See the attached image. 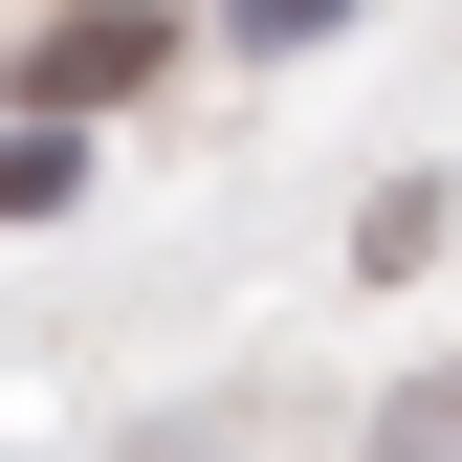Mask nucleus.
I'll return each mask as SVG.
<instances>
[{
    "instance_id": "nucleus-3",
    "label": "nucleus",
    "mask_w": 462,
    "mask_h": 462,
    "mask_svg": "<svg viewBox=\"0 0 462 462\" xmlns=\"http://www.w3.org/2000/svg\"><path fill=\"white\" fill-rule=\"evenodd\" d=\"M330 23H353V0H243V44H330Z\"/></svg>"
},
{
    "instance_id": "nucleus-2",
    "label": "nucleus",
    "mask_w": 462,
    "mask_h": 462,
    "mask_svg": "<svg viewBox=\"0 0 462 462\" xmlns=\"http://www.w3.org/2000/svg\"><path fill=\"white\" fill-rule=\"evenodd\" d=\"M374 462H462V374H419V396H396V419H374Z\"/></svg>"
},
{
    "instance_id": "nucleus-1",
    "label": "nucleus",
    "mask_w": 462,
    "mask_h": 462,
    "mask_svg": "<svg viewBox=\"0 0 462 462\" xmlns=\"http://www.w3.org/2000/svg\"><path fill=\"white\" fill-rule=\"evenodd\" d=\"M67 177H88V110H44V133H0V220H44Z\"/></svg>"
}]
</instances>
